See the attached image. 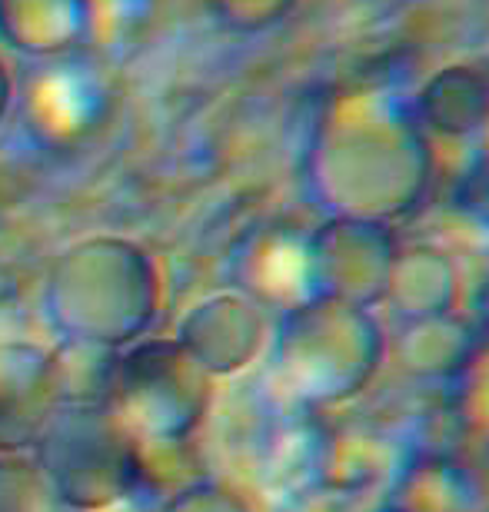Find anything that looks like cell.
Wrapping results in <instances>:
<instances>
[{
    "label": "cell",
    "mask_w": 489,
    "mask_h": 512,
    "mask_svg": "<svg viewBox=\"0 0 489 512\" xmlns=\"http://www.w3.org/2000/svg\"><path fill=\"white\" fill-rule=\"evenodd\" d=\"M10 100H14V80H10L4 60H0V124H4L7 110H10Z\"/></svg>",
    "instance_id": "obj_15"
},
{
    "label": "cell",
    "mask_w": 489,
    "mask_h": 512,
    "mask_svg": "<svg viewBox=\"0 0 489 512\" xmlns=\"http://www.w3.org/2000/svg\"><path fill=\"white\" fill-rule=\"evenodd\" d=\"M410 100L430 137H476L489 117V80L473 67H446Z\"/></svg>",
    "instance_id": "obj_9"
},
{
    "label": "cell",
    "mask_w": 489,
    "mask_h": 512,
    "mask_svg": "<svg viewBox=\"0 0 489 512\" xmlns=\"http://www.w3.org/2000/svg\"><path fill=\"white\" fill-rule=\"evenodd\" d=\"M190 333L200 353L220 356V360H230V366H237L240 360H247L260 340V316L243 296H217V300L197 306Z\"/></svg>",
    "instance_id": "obj_10"
},
{
    "label": "cell",
    "mask_w": 489,
    "mask_h": 512,
    "mask_svg": "<svg viewBox=\"0 0 489 512\" xmlns=\"http://www.w3.org/2000/svg\"><path fill=\"white\" fill-rule=\"evenodd\" d=\"M476 140H480V160H483V170H489V117H486L483 130L476 133Z\"/></svg>",
    "instance_id": "obj_16"
},
{
    "label": "cell",
    "mask_w": 489,
    "mask_h": 512,
    "mask_svg": "<svg viewBox=\"0 0 489 512\" xmlns=\"http://www.w3.org/2000/svg\"><path fill=\"white\" fill-rule=\"evenodd\" d=\"M280 366L313 403H340L370 386L386 353L373 310L333 296H313L283 313Z\"/></svg>",
    "instance_id": "obj_2"
},
{
    "label": "cell",
    "mask_w": 489,
    "mask_h": 512,
    "mask_svg": "<svg viewBox=\"0 0 489 512\" xmlns=\"http://www.w3.org/2000/svg\"><path fill=\"white\" fill-rule=\"evenodd\" d=\"M54 306L84 330H134L154 313V266L134 243H80L54 273Z\"/></svg>",
    "instance_id": "obj_3"
},
{
    "label": "cell",
    "mask_w": 489,
    "mask_h": 512,
    "mask_svg": "<svg viewBox=\"0 0 489 512\" xmlns=\"http://www.w3.org/2000/svg\"><path fill=\"white\" fill-rule=\"evenodd\" d=\"M237 273L240 286L253 300L280 306L283 313L317 296L310 233L290 227H267L253 233L237 256Z\"/></svg>",
    "instance_id": "obj_6"
},
{
    "label": "cell",
    "mask_w": 489,
    "mask_h": 512,
    "mask_svg": "<svg viewBox=\"0 0 489 512\" xmlns=\"http://www.w3.org/2000/svg\"><path fill=\"white\" fill-rule=\"evenodd\" d=\"M473 346L470 330L456 320L453 313L433 316V320H416L406 323V340H403V360L420 373H443V370H460L466 353Z\"/></svg>",
    "instance_id": "obj_11"
},
{
    "label": "cell",
    "mask_w": 489,
    "mask_h": 512,
    "mask_svg": "<svg viewBox=\"0 0 489 512\" xmlns=\"http://www.w3.org/2000/svg\"><path fill=\"white\" fill-rule=\"evenodd\" d=\"M114 110L107 77L74 54L40 60L24 90V127L40 147L74 150L107 124Z\"/></svg>",
    "instance_id": "obj_4"
},
{
    "label": "cell",
    "mask_w": 489,
    "mask_h": 512,
    "mask_svg": "<svg viewBox=\"0 0 489 512\" xmlns=\"http://www.w3.org/2000/svg\"><path fill=\"white\" fill-rule=\"evenodd\" d=\"M466 419L489 436V340H473L460 370Z\"/></svg>",
    "instance_id": "obj_13"
},
{
    "label": "cell",
    "mask_w": 489,
    "mask_h": 512,
    "mask_svg": "<svg viewBox=\"0 0 489 512\" xmlns=\"http://www.w3.org/2000/svg\"><path fill=\"white\" fill-rule=\"evenodd\" d=\"M396 253L400 240L393 237V227L330 217L320 230L310 233L317 296H333L373 310L386 296Z\"/></svg>",
    "instance_id": "obj_5"
},
{
    "label": "cell",
    "mask_w": 489,
    "mask_h": 512,
    "mask_svg": "<svg viewBox=\"0 0 489 512\" xmlns=\"http://www.w3.org/2000/svg\"><path fill=\"white\" fill-rule=\"evenodd\" d=\"M383 303H390L406 323L453 313L460 303V270L453 256L433 243H400Z\"/></svg>",
    "instance_id": "obj_8"
},
{
    "label": "cell",
    "mask_w": 489,
    "mask_h": 512,
    "mask_svg": "<svg viewBox=\"0 0 489 512\" xmlns=\"http://www.w3.org/2000/svg\"><path fill=\"white\" fill-rule=\"evenodd\" d=\"M203 4L233 34H263L283 24L297 0H203Z\"/></svg>",
    "instance_id": "obj_12"
},
{
    "label": "cell",
    "mask_w": 489,
    "mask_h": 512,
    "mask_svg": "<svg viewBox=\"0 0 489 512\" xmlns=\"http://www.w3.org/2000/svg\"><path fill=\"white\" fill-rule=\"evenodd\" d=\"M90 0H0V40L30 60L77 54L90 40Z\"/></svg>",
    "instance_id": "obj_7"
},
{
    "label": "cell",
    "mask_w": 489,
    "mask_h": 512,
    "mask_svg": "<svg viewBox=\"0 0 489 512\" xmlns=\"http://www.w3.org/2000/svg\"><path fill=\"white\" fill-rule=\"evenodd\" d=\"M90 7H94L90 37H104L107 47L130 40L150 17V0H90Z\"/></svg>",
    "instance_id": "obj_14"
},
{
    "label": "cell",
    "mask_w": 489,
    "mask_h": 512,
    "mask_svg": "<svg viewBox=\"0 0 489 512\" xmlns=\"http://www.w3.org/2000/svg\"><path fill=\"white\" fill-rule=\"evenodd\" d=\"M433 177V137L413 100L390 87L340 90L307 133L303 187L326 220L393 227L423 207Z\"/></svg>",
    "instance_id": "obj_1"
},
{
    "label": "cell",
    "mask_w": 489,
    "mask_h": 512,
    "mask_svg": "<svg viewBox=\"0 0 489 512\" xmlns=\"http://www.w3.org/2000/svg\"><path fill=\"white\" fill-rule=\"evenodd\" d=\"M386 512H420V509H406V506H390Z\"/></svg>",
    "instance_id": "obj_17"
}]
</instances>
